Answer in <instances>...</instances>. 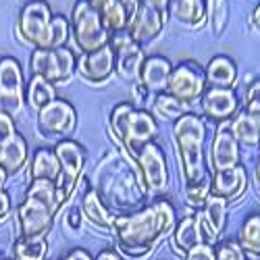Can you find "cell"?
<instances>
[{"mask_svg": "<svg viewBox=\"0 0 260 260\" xmlns=\"http://www.w3.org/2000/svg\"><path fill=\"white\" fill-rule=\"evenodd\" d=\"M132 94H134V100H132V104H134V106H138V108H146V102H148V96H150V92L144 88V85H142L140 81L132 83Z\"/></svg>", "mask_w": 260, "mask_h": 260, "instance_id": "obj_40", "label": "cell"}, {"mask_svg": "<svg viewBox=\"0 0 260 260\" xmlns=\"http://www.w3.org/2000/svg\"><path fill=\"white\" fill-rule=\"evenodd\" d=\"M29 71L31 75H40L54 85H64L77 73V56L69 46L34 50L29 56Z\"/></svg>", "mask_w": 260, "mask_h": 260, "instance_id": "obj_9", "label": "cell"}, {"mask_svg": "<svg viewBox=\"0 0 260 260\" xmlns=\"http://www.w3.org/2000/svg\"><path fill=\"white\" fill-rule=\"evenodd\" d=\"M167 21L169 19H165L156 9L142 3L138 9V15L132 21V25L127 27V34L132 36V40L136 44L146 48L150 44H154V42L162 36V31L167 27Z\"/></svg>", "mask_w": 260, "mask_h": 260, "instance_id": "obj_18", "label": "cell"}, {"mask_svg": "<svg viewBox=\"0 0 260 260\" xmlns=\"http://www.w3.org/2000/svg\"><path fill=\"white\" fill-rule=\"evenodd\" d=\"M27 142L21 134H17L5 146H0V167L7 171L9 177H17L27 167Z\"/></svg>", "mask_w": 260, "mask_h": 260, "instance_id": "obj_25", "label": "cell"}, {"mask_svg": "<svg viewBox=\"0 0 260 260\" xmlns=\"http://www.w3.org/2000/svg\"><path fill=\"white\" fill-rule=\"evenodd\" d=\"M94 260H123V256H121L115 248H104Z\"/></svg>", "mask_w": 260, "mask_h": 260, "instance_id": "obj_44", "label": "cell"}, {"mask_svg": "<svg viewBox=\"0 0 260 260\" xmlns=\"http://www.w3.org/2000/svg\"><path fill=\"white\" fill-rule=\"evenodd\" d=\"M167 92L191 108L202 100L206 92V69L200 67V62L189 58L177 62L169 77Z\"/></svg>", "mask_w": 260, "mask_h": 260, "instance_id": "obj_11", "label": "cell"}, {"mask_svg": "<svg viewBox=\"0 0 260 260\" xmlns=\"http://www.w3.org/2000/svg\"><path fill=\"white\" fill-rule=\"evenodd\" d=\"M115 73V50L111 48V44L77 58V75L90 85H102Z\"/></svg>", "mask_w": 260, "mask_h": 260, "instance_id": "obj_16", "label": "cell"}, {"mask_svg": "<svg viewBox=\"0 0 260 260\" xmlns=\"http://www.w3.org/2000/svg\"><path fill=\"white\" fill-rule=\"evenodd\" d=\"M25 77L23 67L15 56L0 58V113L17 117L25 108Z\"/></svg>", "mask_w": 260, "mask_h": 260, "instance_id": "obj_12", "label": "cell"}, {"mask_svg": "<svg viewBox=\"0 0 260 260\" xmlns=\"http://www.w3.org/2000/svg\"><path fill=\"white\" fill-rule=\"evenodd\" d=\"M7 181H9V175H7V171L0 167V191H5V185H7Z\"/></svg>", "mask_w": 260, "mask_h": 260, "instance_id": "obj_47", "label": "cell"}, {"mask_svg": "<svg viewBox=\"0 0 260 260\" xmlns=\"http://www.w3.org/2000/svg\"><path fill=\"white\" fill-rule=\"evenodd\" d=\"M71 38L81 54H88L108 46L111 31L104 25L100 13L92 7L90 0H75L71 9Z\"/></svg>", "mask_w": 260, "mask_h": 260, "instance_id": "obj_7", "label": "cell"}, {"mask_svg": "<svg viewBox=\"0 0 260 260\" xmlns=\"http://www.w3.org/2000/svg\"><path fill=\"white\" fill-rule=\"evenodd\" d=\"M58 177H60V162L56 158L54 148H38L29 165V181L34 179L58 181Z\"/></svg>", "mask_w": 260, "mask_h": 260, "instance_id": "obj_28", "label": "cell"}, {"mask_svg": "<svg viewBox=\"0 0 260 260\" xmlns=\"http://www.w3.org/2000/svg\"><path fill=\"white\" fill-rule=\"evenodd\" d=\"M77 125V111L75 106L64 100L56 98L50 104H46L38 113V134L46 140H64Z\"/></svg>", "mask_w": 260, "mask_h": 260, "instance_id": "obj_13", "label": "cell"}, {"mask_svg": "<svg viewBox=\"0 0 260 260\" xmlns=\"http://www.w3.org/2000/svg\"><path fill=\"white\" fill-rule=\"evenodd\" d=\"M237 81V64L227 54H216L206 67V88H233Z\"/></svg>", "mask_w": 260, "mask_h": 260, "instance_id": "obj_26", "label": "cell"}, {"mask_svg": "<svg viewBox=\"0 0 260 260\" xmlns=\"http://www.w3.org/2000/svg\"><path fill=\"white\" fill-rule=\"evenodd\" d=\"M140 3H144V5H148V7L156 9L165 19H169V7H171V0H140Z\"/></svg>", "mask_w": 260, "mask_h": 260, "instance_id": "obj_42", "label": "cell"}, {"mask_svg": "<svg viewBox=\"0 0 260 260\" xmlns=\"http://www.w3.org/2000/svg\"><path fill=\"white\" fill-rule=\"evenodd\" d=\"M25 3H36V0H25Z\"/></svg>", "mask_w": 260, "mask_h": 260, "instance_id": "obj_48", "label": "cell"}, {"mask_svg": "<svg viewBox=\"0 0 260 260\" xmlns=\"http://www.w3.org/2000/svg\"><path fill=\"white\" fill-rule=\"evenodd\" d=\"M244 108L252 115H260V79H254L244 96Z\"/></svg>", "mask_w": 260, "mask_h": 260, "instance_id": "obj_37", "label": "cell"}, {"mask_svg": "<svg viewBox=\"0 0 260 260\" xmlns=\"http://www.w3.org/2000/svg\"><path fill=\"white\" fill-rule=\"evenodd\" d=\"M229 123H221V125L214 127V136H212L210 150H208L210 173L242 165V146L237 144Z\"/></svg>", "mask_w": 260, "mask_h": 260, "instance_id": "obj_15", "label": "cell"}, {"mask_svg": "<svg viewBox=\"0 0 260 260\" xmlns=\"http://www.w3.org/2000/svg\"><path fill=\"white\" fill-rule=\"evenodd\" d=\"M90 3L100 13L104 25L111 34L127 31L142 5L140 0H90Z\"/></svg>", "mask_w": 260, "mask_h": 260, "instance_id": "obj_19", "label": "cell"}, {"mask_svg": "<svg viewBox=\"0 0 260 260\" xmlns=\"http://www.w3.org/2000/svg\"><path fill=\"white\" fill-rule=\"evenodd\" d=\"M171 244H173V250L181 256H185L191 248L204 244L202 231H200V219H198L196 210H193V214L183 216V219L175 225V229L171 233Z\"/></svg>", "mask_w": 260, "mask_h": 260, "instance_id": "obj_24", "label": "cell"}, {"mask_svg": "<svg viewBox=\"0 0 260 260\" xmlns=\"http://www.w3.org/2000/svg\"><path fill=\"white\" fill-rule=\"evenodd\" d=\"M200 102L202 115L214 125L229 123L240 113V98H237L233 88H206Z\"/></svg>", "mask_w": 260, "mask_h": 260, "instance_id": "obj_17", "label": "cell"}, {"mask_svg": "<svg viewBox=\"0 0 260 260\" xmlns=\"http://www.w3.org/2000/svg\"><path fill=\"white\" fill-rule=\"evenodd\" d=\"M17 123L15 117L7 115V113H0V146H5L9 140H13L17 136Z\"/></svg>", "mask_w": 260, "mask_h": 260, "instance_id": "obj_38", "label": "cell"}, {"mask_svg": "<svg viewBox=\"0 0 260 260\" xmlns=\"http://www.w3.org/2000/svg\"><path fill=\"white\" fill-rule=\"evenodd\" d=\"M108 132L121 150L138 158L140 150L158 134V121L148 108H138L132 102H119L108 117Z\"/></svg>", "mask_w": 260, "mask_h": 260, "instance_id": "obj_6", "label": "cell"}, {"mask_svg": "<svg viewBox=\"0 0 260 260\" xmlns=\"http://www.w3.org/2000/svg\"><path fill=\"white\" fill-rule=\"evenodd\" d=\"M60 210L62 204L56 181H29L25 200L17 208V237H46L52 231Z\"/></svg>", "mask_w": 260, "mask_h": 260, "instance_id": "obj_5", "label": "cell"}, {"mask_svg": "<svg viewBox=\"0 0 260 260\" xmlns=\"http://www.w3.org/2000/svg\"><path fill=\"white\" fill-rule=\"evenodd\" d=\"M177 225L173 204L165 198L134 212L119 214L115 223V250L127 260H142L154 252L162 237Z\"/></svg>", "mask_w": 260, "mask_h": 260, "instance_id": "obj_2", "label": "cell"}, {"mask_svg": "<svg viewBox=\"0 0 260 260\" xmlns=\"http://www.w3.org/2000/svg\"><path fill=\"white\" fill-rule=\"evenodd\" d=\"M11 216V196L7 191H0V225Z\"/></svg>", "mask_w": 260, "mask_h": 260, "instance_id": "obj_41", "label": "cell"}, {"mask_svg": "<svg viewBox=\"0 0 260 260\" xmlns=\"http://www.w3.org/2000/svg\"><path fill=\"white\" fill-rule=\"evenodd\" d=\"M250 21H252V25L260 31V3L254 7V11H252V15H250Z\"/></svg>", "mask_w": 260, "mask_h": 260, "instance_id": "obj_45", "label": "cell"}, {"mask_svg": "<svg viewBox=\"0 0 260 260\" xmlns=\"http://www.w3.org/2000/svg\"><path fill=\"white\" fill-rule=\"evenodd\" d=\"M206 21L214 36H223L229 23V0H206Z\"/></svg>", "mask_w": 260, "mask_h": 260, "instance_id": "obj_34", "label": "cell"}, {"mask_svg": "<svg viewBox=\"0 0 260 260\" xmlns=\"http://www.w3.org/2000/svg\"><path fill=\"white\" fill-rule=\"evenodd\" d=\"M169 19L187 29H198L206 23V0H171Z\"/></svg>", "mask_w": 260, "mask_h": 260, "instance_id": "obj_23", "label": "cell"}, {"mask_svg": "<svg viewBox=\"0 0 260 260\" xmlns=\"http://www.w3.org/2000/svg\"><path fill=\"white\" fill-rule=\"evenodd\" d=\"M183 260H216V246L210 244H200L196 248H191Z\"/></svg>", "mask_w": 260, "mask_h": 260, "instance_id": "obj_39", "label": "cell"}, {"mask_svg": "<svg viewBox=\"0 0 260 260\" xmlns=\"http://www.w3.org/2000/svg\"><path fill=\"white\" fill-rule=\"evenodd\" d=\"M96 183H98V193H104L106 202L115 210L129 212L132 208L140 206L146 196L138 162L125 150L121 154L113 152L100 162L96 171Z\"/></svg>", "mask_w": 260, "mask_h": 260, "instance_id": "obj_3", "label": "cell"}, {"mask_svg": "<svg viewBox=\"0 0 260 260\" xmlns=\"http://www.w3.org/2000/svg\"><path fill=\"white\" fill-rule=\"evenodd\" d=\"M231 132L237 144L244 148H258L260 146V115H252L246 108L231 119Z\"/></svg>", "mask_w": 260, "mask_h": 260, "instance_id": "obj_27", "label": "cell"}, {"mask_svg": "<svg viewBox=\"0 0 260 260\" xmlns=\"http://www.w3.org/2000/svg\"><path fill=\"white\" fill-rule=\"evenodd\" d=\"M15 34L23 44L34 46V50H54L67 46L71 23L67 17L54 15L46 0H36L21 7Z\"/></svg>", "mask_w": 260, "mask_h": 260, "instance_id": "obj_4", "label": "cell"}, {"mask_svg": "<svg viewBox=\"0 0 260 260\" xmlns=\"http://www.w3.org/2000/svg\"><path fill=\"white\" fill-rule=\"evenodd\" d=\"M171 73H173V62L167 56H162V54L146 56V62L140 73V83L150 94L156 96V94L167 92Z\"/></svg>", "mask_w": 260, "mask_h": 260, "instance_id": "obj_22", "label": "cell"}, {"mask_svg": "<svg viewBox=\"0 0 260 260\" xmlns=\"http://www.w3.org/2000/svg\"><path fill=\"white\" fill-rule=\"evenodd\" d=\"M54 152H56V158L60 162V177L56 181V187H58L60 204L64 208L69 204L71 196H73V191L77 187V181L83 177L88 152H85V148L79 142L69 140V138L56 142L54 144Z\"/></svg>", "mask_w": 260, "mask_h": 260, "instance_id": "obj_8", "label": "cell"}, {"mask_svg": "<svg viewBox=\"0 0 260 260\" xmlns=\"http://www.w3.org/2000/svg\"><path fill=\"white\" fill-rule=\"evenodd\" d=\"M152 115L156 117V121H171L175 123L179 117H183L185 113H189V106L183 104L181 100H177L175 96H171L169 92L156 94L154 102H152Z\"/></svg>", "mask_w": 260, "mask_h": 260, "instance_id": "obj_30", "label": "cell"}, {"mask_svg": "<svg viewBox=\"0 0 260 260\" xmlns=\"http://www.w3.org/2000/svg\"><path fill=\"white\" fill-rule=\"evenodd\" d=\"M79 208L83 212V219L88 221L90 225H94L96 229H100L104 233H113L115 231V223H117L119 214L106 206V202L102 200L98 189L83 191L81 198H79Z\"/></svg>", "mask_w": 260, "mask_h": 260, "instance_id": "obj_21", "label": "cell"}, {"mask_svg": "<svg viewBox=\"0 0 260 260\" xmlns=\"http://www.w3.org/2000/svg\"><path fill=\"white\" fill-rule=\"evenodd\" d=\"M227 208H229V202L219 198V196H214V193H210L204 202V206L200 208L206 223L212 227V231L219 237H221L223 229L227 227Z\"/></svg>", "mask_w": 260, "mask_h": 260, "instance_id": "obj_32", "label": "cell"}, {"mask_svg": "<svg viewBox=\"0 0 260 260\" xmlns=\"http://www.w3.org/2000/svg\"><path fill=\"white\" fill-rule=\"evenodd\" d=\"M237 242L248 254L260 258V212H252L244 219Z\"/></svg>", "mask_w": 260, "mask_h": 260, "instance_id": "obj_33", "label": "cell"}, {"mask_svg": "<svg viewBox=\"0 0 260 260\" xmlns=\"http://www.w3.org/2000/svg\"><path fill=\"white\" fill-rule=\"evenodd\" d=\"M173 142L181 169L183 200L189 208L200 210L210 196V169L206 154V123L196 113H185L173 123Z\"/></svg>", "mask_w": 260, "mask_h": 260, "instance_id": "obj_1", "label": "cell"}, {"mask_svg": "<svg viewBox=\"0 0 260 260\" xmlns=\"http://www.w3.org/2000/svg\"><path fill=\"white\" fill-rule=\"evenodd\" d=\"M216 260H248V252L237 240H225L216 244Z\"/></svg>", "mask_w": 260, "mask_h": 260, "instance_id": "obj_35", "label": "cell"}, {"mask_svg": "<svg viewBox=\"0 0 260 260\" xmlns=\"http://www.w3.org/2000/svg\"><path fill=\"white\" fill-rule=\"evenodd\" d=\"M60 260H94V258H92V254H90L88 250L75 248V250H71L69 254H64Z\"/></svg>", "mask_w": 260, "mask_h": 260, "instance_id": "obj_43", "label": "cell"}, {"mask_svg": "<svg viewBox=\"0 0 260 260\" xmlns=\"http://www.w3.org/2000/svg\"><path fill=\"white\" fill-rule=\"evenodd\" d=\"M111 48L115 50V67L117 75L129 83L140 81V73L146 62V52L140 44L132 40L127 31H117L111 34Z\"/></svg>", "mask_w": 260, "mask_h": 260, "instance_id": "obj_14", "label": "cell"}, {"mask_svg": "<svg viewBox=\"0 0 260 260\" xmlns=\"http://www.w3.org/2000/svg\"><path fill=\"white\" fill-rule=\"evenodd\" d=\"M0 260H3V256H0Z\"/></svg>", "mask_w": 260, "mask_h": 260, "instance_id": "obj_49", "label": "cell"}, {"mask_svg": "<svg viewBox=\"0 0 260 260\" xmlns=\"http://www.w3.org/2000/svg\"><path fill=\"white\" fill-rule=\"evenodd\" d=\"M248 187V171L244 165L210 173V193L227 202L240 200Z\"/></svg>", "mask_w": 260, "mask_h": 260, "instance_id": "obj_20", "label": "cell"}, {"mask_svg": "<svg viewBox=\"0 0 260 260\" xmlns=\"http://www.w3.org/2000/svg\"><path fill=\"white\" fill-rule=\"evenodd\" d=\"M56 100V85L46 81L40 75H31L27 81V90H25V102L31 111L40 113L46 104Z\"/></svg>", "mask_w": 260, "mask_h": 260, "instance_id": "obj_29", "label": "cell"}, {"mask_svg": "<svg viewBox=\"0 0 260 260\" xmlns=\"http://www.w3.org/2000/svg\"><path fill=\"white\" fill-rule=\"evenodd\" d=\"M254 187H256V191H258V196H260V156H258V160H256V167H254Z\"/></svg>", "mask_w": 260, "mask_h": 260, "instance_id": "obj_46", "label": "cell"}, {"mask_svg": "<svg viewBox=\"0 0 260 260\" xmlns=\"http://www.w3.org/2000/svg\"><path fill=\"white\" fill-rule=\"evenodd\" d=\"M81 223H83V212L79 206H69L67 210H62V225L71 235H77L81 231Z\"/></svg>", "mask_w": 260, "mask_h": 260, "instance_id": "obj_36", "label": "cell"}, {"mask_svg": "<svg viewBox=\"0 0 260 260\" xmlns=\"http://www.w3.org/2000/svg\"><path fill=\"white\" fill-rule=\"evenodd\" d=\"M48 242L46 237H17L13 244L15 260H46Z\"/></svg>", "mask_w": 260, "mask_h": 260, "instance_id": "obj_31", "label": "cell"}, {"mask_svg": "<svg viewBox=\"0 0 260 260\" xmlns=\"http://www.w3.org/2000/svg\"><path fill=\"white\" fill-rule=\"evenodd\" d=\"M138 162V171L146 189V196H160L169 189V181H171V173H169V160L162 146L152 140L148 142L136 158Z\"/></svg>", "mask_w": 260, "mask_h": 260, "instance_id": "obj_10", "label": "cell"}]
</instances>
